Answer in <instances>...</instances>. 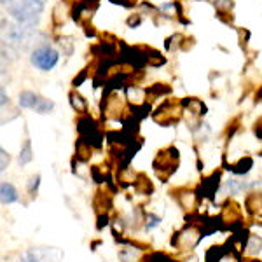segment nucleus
Here are the masks:
<instances>
[{
    "label": "nucleus",
    "instance_id": "1",
    "mask_svg": "<svg viewBox=\"0 0 262 262\" xmlns=\"http://www.w3.org/2000/svg\"><path fill=\"white\" fill-rule=\"evenodd\" d=\"M2 7L18 23L35 28L40 14L44 12L46 2L44 0H2Z\"/></svg>",
    "mask_w": 262,
    "mask_h": 262
},
{
    "label": "nucleus",
    "instance_id": "2",
    "mask_svg": "<svg viewBox=\"0 0 262 262\" xmlns=\"http://www.w3.org/2000/svg\"><path fill=\"white\" fill-rule=\"evenodd\" d=\"M179 159H180V156H179L177 147L171 145V147H166V149L159 150L154 158V163H152L158 179H161L163 182H166L170 179L173 173L177 171V168H179Z\"/></svg>",
    "mask_w": 262,
    "mask_h": 262
},
{
    "label": "nucleus",
    "instance_id": "3",
    "mask_svg": "<svg viewBox=\"0 0 262 262\" xmlns=\"http://www.w3.org/2000/svg\"><path fill=\"white\" fill-rule=\"evenodd\" d=\"M58 60H60L58 51L54 48H51V46H46V44L35 48L30 54V63L35 67V69H39L42 72L53 70L54 67H56Z\"/></svg>",
    "mask_w": 262,
    "mask_h": 262
},
{
    "label": "nucleus",
    "instance_id": "4",
    "mask_svg": "<svg viewBox=\"0 0 262 262\" xmlns=\"http://www.w3.org/2000/svg\"><path fill=\"white\" fill-rule=\"evenodd\" d=\"M201 239V229L194 224H187L184 229H180L173 236L171 245L180 252H191Z\"/></svg>",
    "mask_w": 262,
    "mask_h": 262
},
{
    "label": "nucleus",
    "instance_id": "5",
    "mask_svg": "<svg viewBox=\"0 0 262 262\" xmlns=\"http://www.w3.org/2000/svg\"><path fill=\"white\" fill-rule=\"evenodd\" d=\"M63 250L56 247H37L30 248L19 257L18 262H61Z\"/></svg>",
    "mask_w": 262,
    "mask_h": 262
},
{
    "label": "nucleus",
    "instance_id": "6",
    "mask_svg": "<svg viewBox=\"0 0 262 262\" xmlns=\"http://www.w3.org/2000/svg\"><path fill=\"white\" fill-rule=\"evenodd\" d=\"M180 114H182L180 107H175L171 101H166V103H163L161 107L158 108V112L154 114V119L156 122H161V124H171V122L179 121Z\"/></svg>",
    "mask_w": 262,
    "mask_h": 262
},
{
    "label": "nucleus",
    "instance_id": "7",
    "mask_svg": "<svg viewBox=\"0 0 262 262\" xmlns=\"http://www.w3.org/2000/svg\"><path fill=\"white\" fill-rule=\"evenodd\" d=\"M206 262H238V257L229 248L215 247L206 255Z\"/></svg>",
    "mask_w": 262,
    "mask_h": 262
},
{
    "label": "nucleus",
    "instance_id": "8",
    "mask_svg": "<svg viewBox=\"0 0 262 262\" xmlns=\"http://www.w3.org/2000/svg\"><path fill=\"white\" fill-rule=\"evenodd\" d=\"M177 200H179L180 206L187 212H192L196 208V194L192 191H187V189H182V191L177 192Z\"/></svg>",
    "mask_w": 262,
    "mask_h": 262
},
{
    "label": "nucleus",
    "instance_id": "9",
    "mask_svg": "<svg viewBox=\"0 0 262 262\" xmlns=\"http://www.w3.org/2000/svg\"><path fill=\"white\" fill-rule=\"evenodd\" d=\"M40 98L42 96L35 95V93H32V91H23V93H19V105L23 108H32V111H35L40 103Z\"/></svg>",
    "mask_w": 262,
    "mask_h": 262
},
{
    "label": "nucleus",
    "instance_id": "10",
    "mask_svg": "<svg viewBox=\"0 0 262 262\" xmlns=\"http://www.w3.org/2000/svg\"><path fill=\"white\" fill-rule=\"evenodd\" d=\"M0 200H2L4 205H9V203H14L18 201V191L14 189V185L7 184V182H4L2 185H0Z\"/></svg>",
    "mask_w": 262,
    "mask_h": 262
},
{
    "label": "nucleus",
    "instance_id": "11",
    "mask_svg": "<svg viewBox=\"0 0 262 262\" xmlns=\"http://www.w3.org/2000/svg\"><path fill=\"white\" fill-rule=\"evenodd\" d=\"M67 12H69V6H67L65 2H58L53 11V23L56 25V27H61V25L65 23Z\"/></svg>",
    "mask_w": 262,
    "mask_h": 262
},
{
    "label": "nucleus",
    "instance_id": "12",
    "mask_svg": "<svg viewBox=\"0 0 262 262\" xmlns=\"http://www.w3.org/2000/svg\"><path fill=\"white\" fill-rule=\"evenodd\" d=\"M253 166V159L252 158H242L238 163L231 164V170L236 173V175H245V173L250 171V168Z\"/></svg>",
    "mask_w": 262,
    "mask_h": 262
},
{
    "label": "nucleus",
    "instance_id": "13",
    "mask_svg": "<svg viewBox=\"0 0 262 262\" xmlns=\"http://www.w3.org/2000/svg\"><path fill=\"white\" fill-rule=\"evenodd\" d=\"M70 103H72V107H74V111H77L81 114L88 112V101L84 100L79 93H75V91L70 93Z\"/></svg>",
    "mask_w": 262,
    "mask_h": 262
},
{
    "label": "nucleus",
    "instance_id": "14",
    "mask_svg": "<svg viewBox=\"0 0 262 262\" xmlns=\"http://www.w3.org/2000/svg\"><path fill=\"white\" fill-rule=\"evenodd\" d=\"M245 250H247L250 255H257L262 250V238L260 236H250L247 239V245H245Z\"/></svg>",
    "mask_w": 262,
    "mask_h": 262
},
{
    "label": "nucleus",
    "instance_id": "15",
    "mask_svg": "<svg viewBox=\"0 0 262 262\" xmlns=\"http://www.w3.org/2000/svg\"><path fill=\"white\" fill-rule=\"evenodd\" d=\"M32 158H33L32 142L27 140V142H25V145L21 147V152H19V164H21V166H25V164H28L32 161Z\"/></svg>",
    "mask_w": 262,
    "mask_h": 262
},
{
    "label": "nucleus",
    "instance_id": "16",
    "mask_svg": "<svg viewBox=\"0 0 262 262\" xmlns=\"http://www.w3.org/2000/svg\"><path fill=\"white\" fill-rule=\"evenodd\" d=\"M143 262H175L171 259L170 255H166V253H161V252H154L150 253V255H147Z\"/></svg>",
    "mask_w": 262,
    "mask_h": 262
},
{
    "label": "nucleus",
    "instance_id": "17",
    "mask_svg": "<svg viewBox=\"0 0 262 262\" xmlns=\"http://www.w3.org/2000/svg\"><path fill=\"white\" fill-rule=\"evenodd\" d=\"M53 111H54V101H51L48 98H40L39 107L35 108V112H39V114H51Z\"/></svg>",
    "mask_w": 262,
    "mask_h": 262
},
{
    "label": "nucleus",
    "instance_id": "18",
    "mask_svg": "<svg viewBox=\"0 0 262 262\" xmlns=\"http://www.w3.org/2000/svg\"><path fill=\"white\" fill-rule=\"evenodd\" d=\"M227 187H229L231 194H238V192L245 191L248 185L243 184V182H239V180H229V182H227Z\"/></svg>",
    "mask_w": 262,
    "mask_h": 262
},
{
    "label": "nucleus",
    "instance_id": "19",
    "mask_svg": "<svg viewBox=\"0 0 262 262\" xmlns=\"http://www.w3.org/2000/svg\"><path fill=\"white\" fill-rule=\"evenodd\" d=\"M39 185H40V175H33L32 179L28 180V192H30L32 196H35Z\"/></svg>",
    "mask_w": 262,
    "mask_h": 262
},
{
    "label": "nucleus",
    "instance_id": "20",
    "mask_svg": "<svg viewBox=\"0 0 262 262\" xmlns=\"http://www.w3.org/2000/svg\"><path fill=\"white\" fill-rule=\"evenodd\" d=\"M161 222V217H158V215H154V213H147V224H145V229L147 231H150V229H154L158 224Z\"/></svg>",
    "mask_w": 262,
    "mask_h": 262
},
{
    "label": "nucleus",
    "instance_id": "21",
    "mask_svg": "<svg viewBox=\"0 0 262 262\" xmlns=\"http://www.w3.org/2000/svg\"><path fill=\"white\" fill-rule=\"evenodd\" d=\"M9 154L6 152V149H0V171H6L7 166H9Z\"/></svg>",
    "mask_w": 262,
    "mask_h": 262
},
{
    "label": "nucleus",
    "instance_id": "22",
    "mask_svg": "<svg viewBox=\"0 0 262 262\" xmlns=\"http://www.w3.org/2000/svg\"><path fill=\"white\" fill-rule=\"evenodd\" d=\"M60 46L63 49H67V54H72V49H74V42H72L70 37H61L60 39Z\"/></svg>",
    "mask_w": 262,
    "mask_h": 262
},
{
    "label": "nucleus",
    "instance_id": "23",
    "mask_svg": "<svg viewBox=\"0 0 262 262\" xmlns=\"http://www.w3.org/2000/svg\"><path fill=\"white\" fill-rule=\"evenodd\" d=\"M142 23V14H135V16H129L128 18V25L129 27H138V25Z\"/></svg>",
    "mask_w": 262,
    "mask_h": 262
},
{
    "label": "nucleus",
    "instance_id": "24",
    "mask_svg": "<svg viewBox=\"0 0 262 262\" xmlns=\"http://www.w3.org/2000/svg\"><path fill=\"white\" fill-rule=\"evenodd\" d=\"M114 4H121V6H124V7H131V6H135L137 4V0H112Z\"/></svg>",
    "mask_w": 262,
    "mask_h": 262
},
{
    "label": "nucleus",
    "instance_id": "25",
    "mask_svg": "<svg viewBox=\"0 0 262 262\" xmlns=\"http://www.w3.org/2000/svg\"><path fill=\"white\" fill-rule=\"evenodd\" d=\"M255 135L259 138H262V119L255 122Z\"/></svg>",
    "mask_w": 262,
    "mask_h": 262
},
{
    "label": "nucleus",
    "instance_id": "26",
    "mask_svg": "<svg viewBox=\"0 0 262 262\" xmlns=\"http://www.w3.org/2000/svg\"><path fill=\"white\" fill-rule=\"evenodd\" d=\"M0 103H2V108L6 107V103H9V96L6 95V91L4 90H2V101H0Z\"/></svg>",
    "mask_w": 262,
    "mask_h": 262
}]
</instances>
